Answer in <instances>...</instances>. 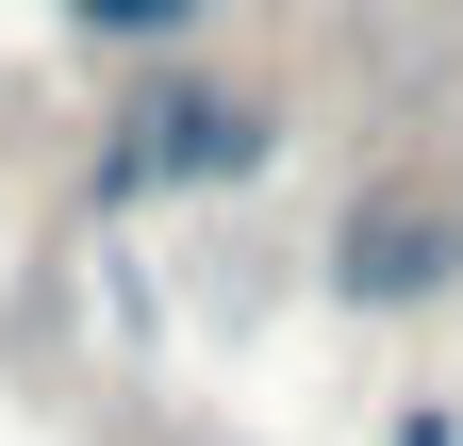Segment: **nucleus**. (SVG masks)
<instances>
[{
	"label": "nucleus",
	"mask_w": 463,
	"mask_h": 446,
	"mask_svg": "<svg viewBox=\"0 0 463 446\" xmlns=\"http://www.w3.org/2000/svg\"><path fill=\"white\" fill-rule=\"evenodd\" d=\"M249 165H265V99H249V83H133L99 182L149 199V182H249Z\"/></svg>",
	"instance_id": "1"
},
{
	"label": "nucleus",
	"mask_w": 463,
	"mask_h": 446,
	"mask_svg": "<svg viewBox=\"0 0 463 446\" xmlns=\"http://www.w3.org/2000/svg\"><path fill=\"white\" fill-rule=\"evenodd\" d=\"M347 282L414 298V282H430V232H414V215H347Z\"/></svg>",
	"instance_id": "2"
},
{
	"label": "nucleus",
	"mask_w": 463,
	"mask_h": 446,
	"mask_svg": "<svg viewBox=\"0 0 463 446\" xmlns=\"http://www.w3.org/2000/svg\"><path fill=\"white\" fill-rule=\"evenodd\" d=\"M67 17H83V33H116V50H183L215 0H67Z\"/></svg>",
	"instance_id": "3"
}]
</instances>
